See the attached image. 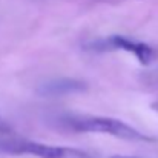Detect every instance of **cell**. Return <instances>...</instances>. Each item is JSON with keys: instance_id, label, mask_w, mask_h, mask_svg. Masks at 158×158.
Here are the masks:
<instances>
[{"instance_id": "obj_1", "label": "cell", "mask_w": 158, "mask_h": 158, "mask_svg": "<svg viewBox=\"0 0 158 158\" xmlns=\"http://www.w3.org/2000/svg\"><path fill=\"white\" fill-rule=\"evenodd\" d=\"M60 126L72 132L107 134L127 141H154V138L141 134L127 123L107 117H63L60 120Z\"/></svg>"}, {"instance_id": "obj_2", "label": "cell", "mask_w": 158, "mask_h": 158, "mask_svg": "<svg viewBox=\"0 0 158 158\" xmlns=\"http://www.w3.org/2000/svg\"><path fill=\"white\" fill-rule=\"evenodd\" d=\"M0 152L8 155H34L37 158H89L88 154L77 149L42 144L28 138L12 137L11 134L0 135Z\"/></svg>"}, {"instance_id": "obj_3", "label": "cell", "mask_w": 158, "mask_h": 158, "mask_svg": "<svg viewBox=\"0 0 158 158\" xmlns=\"http://www.w3.org/2000/svg\"><path fill=\"white\" fill-rule=\"evenodd\" d=\"M88 48H92L95 51L121 49V51H126L129 54H134L141 64H149L154 60V57H155L154 49L149 45H146L143 42H137V40L127 39V37H123V35H112V37H107V39L95 40Z\"/></svg>"}, {"instance_id": "obj_4", "label": "cell", "mask_w": 158, "mask_h": 158, "mask_svg": "<svg viewBox=\"0 0 158 158\" xmlns=\"http://www.w3.org/2000/svg\"><path fill=\"white\" fill-rule=\"evenodd\" d=\"M86 91V83L77 78H52L40 85L39 94L43 97H57V95H69V94H77Z\"/></svg>"}, {"instance_id": "obj_5", "label": "cell", "mask_w": 158, "mask_h": 158, "mask_svg": "<svg viewBox=\"0 0 158 158\" xmlns=\"http://www.w3.org/2000/svg\"><path fill=\"white\" fill-rule=\"evenodd\" d=\"M11 132H12V129L9 127V124L5 123V121L0 118V135H8V134H11Z\"/></svg>"}, {"instance_id": "obj_6", "label": "cell", "mask_w": 158, "mask_h": 158, "mask_svg": "<svg viewBox=\"0 0 158 158\" xmlns=\"http://www.w3.org/2000/svg\"><path fill=\"white\" fill-rule=\"evenodd\" d=\"M110 158H135V157H124V155H114Z\"/></svg>"}, {"instance_id": "obj_7", "label": "cell", "mask_w": 158, "mask_h": 158, "mask_svg": "<svg viewBox=\"0 0 158 158\" xmlns=\"http://www.w3.org/2000/svg\"><path fill=\"white\" fill-rule=\"evenodd\" d=\"M155 107H158V103H157V105H155Z\"/></svg>"}]
</instances>
